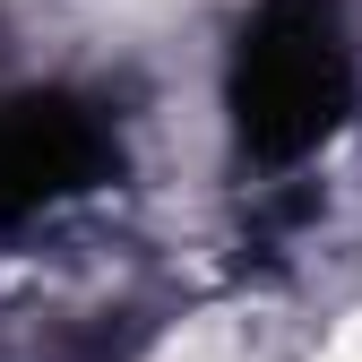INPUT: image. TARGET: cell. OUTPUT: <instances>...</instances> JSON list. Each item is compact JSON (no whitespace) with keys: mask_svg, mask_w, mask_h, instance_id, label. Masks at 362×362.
<instances>
[{"mask_svg":"<svg viewBox=\"0 0 362 362\" xmlns=\"http://www.w3.org/2000/svg\"><path fill=\"white\" fill-rule=\"evenodd\" d=\"M362 121V0H259L224 52L233 147L302 173L328 164Z\"/></svg>","mask_w":362,"mask_h":362,"instance_id":"obj_1","label":"cell"}]
</instances>
